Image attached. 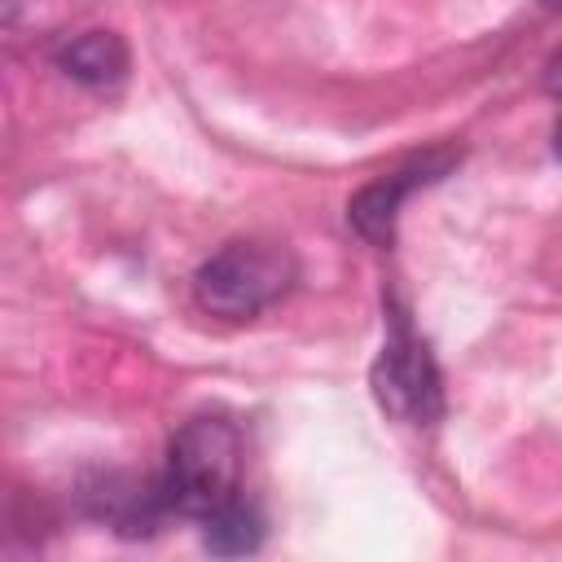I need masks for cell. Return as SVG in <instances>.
I'll return each instance as SVG.
<instances>
[{"instance_id":"1","label":"cell","mask_w":562,"mask_h":562,"mask_svg":"<svg viewBox=\"0 0 562 562\" xmlns=\"http://www.w3.org/2000/svg\"><path fill=\"white\" fill-rule=\"evenodd\" d=\"M299 263L277 241H228L193 272V299L224 321H250L294 285Z\"/></svg>"},{"instance_id":"10","label":"cell","mask_w":562,"mask_h":562,"mask_svg":"<svg viewBox=\"0 0 562 562\" xmlns=\"http://www.w3.org/2000/svg\"><path fill=\"white\" fill-rule=\"evenodd\" d=\"M544 4H549V9H562V0H544Z\"/></svg>"},{"instance_id":"3","label":"cell","mask_w":562,"mask_h":562,"mask_svg":"<svg viewBox=\"0 0 562 562\" xmlns=\"http://www.w3.org/2000/svg\"><path fill=\"white\" fill-rule=\"evenodd\" d=\"M373 395L391 417H400L408 426H430L443 413L439 369H435L430 351L404 325H395V334L386 338V347L373 364Z\"/></svg>"},{"instance_id":"6","label":"cell","mask_w":562,"mask_h":562,"mask_svg":"<svg viewBox=\"0 0 562 562\" xmlns=\"http://www.w3.org/2000/svg\"><path fill=\"white\" fill-rule=\"evenodd\" d=\"M202 522H206V549H215V553H250L263 540L259 514L241 501H228L224 509L206 514Z\"/></svg>"},{"instance_id":"2","label":"cell","mask_w":562,"mask_h":562,"mask_svg":"<svg viewBox=\"0 0 562 562\" xmlns=\"http://www.w3.org/2000/svg\"><path fill=\"white\" fill-rule=\"evenodd\" d=\"M241 479V435L224 417H193L171 439L167 457V501L180 514H215L237 501Z\"/></svg>"},{"instance_id":"4","label":"cell","mask_w":562,"mask_h":562,"mask_svg":"<svg viewBox=\"0 0 562 562\" xmlns=\"http://www.w3.org/2000/svg\"><path fill=\"white\" fill-rule=\"evenodd\" d=\"M448 167H452V154H426V158H417V162H408V167H400V171H391V176L364 184V189L351 198L347 220L356 224L360 237H369V241H378V246L391 241V233H395V215H400L404 198H408L417 184L443 176Z\"/></svg>"},{"instance_id":"7","label":"cell","mask_w":562,"mask_h":562,"mask_svg":"<svg viewBox=\"0 0 562 562\" xmlns=\"http://www.w3.org/2000/svg\"><path fill=\"white\" fill-rule=\"evenodd\" d=\"M544 88H549L553 97H562V48L544 61Z\"/></svg>"},{"instance_id":"5","label":"cell","mask_w":562,"mask_h":562,"mask_svg":"<svg viewBox=\"0 0 562 562\" xmlns=\"http://www.w3.org/2000/svg\"><path fill=\"white\" fill-rule=\"evenodd\" d=\"M57 66L88 88H110L127 75V44L114 31H79L57 48Z\"/></svg>"},{"instance_id":"9","label":"cell","mask_w":562,"mask_h":562,"mask_svg":"<svg viewBox=\"0 0 562 562\" xmlns=\"http://www.w3.org/2000/svg\"><path fill=\"white\" fill-rule=\"evenodd\" d=\"M18 4H22V0H4V18H13V13H18Z\"/></svg>"},{"instance_id":"8","label":"cell","mask_w":562,"mask_h":562,"mask_svg":"<svg viewBox=\"0 0 562 562\" xmlns=\"http://www.w3.org/2000/svg\"><path fill=\"white\" fill-rule=\"evenodd\" d=\"M553 154H558V158H562V123H558V127H553Z\"/></svg>"}]
</instances>
